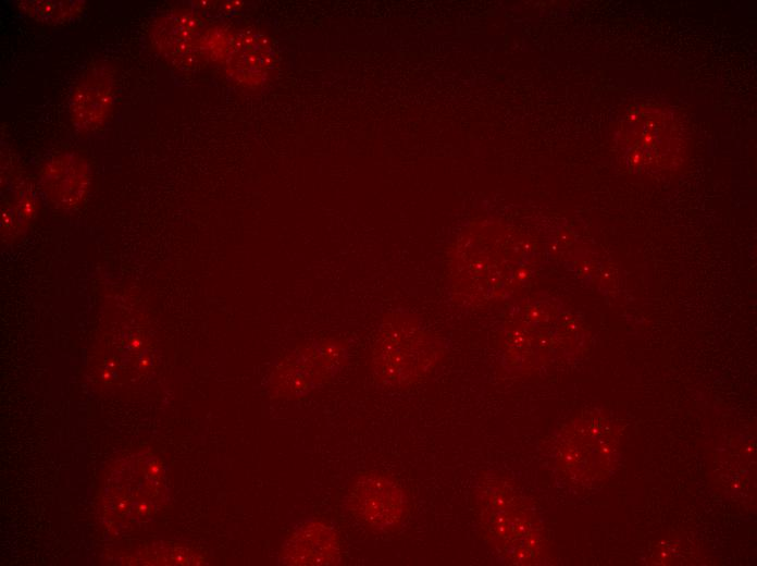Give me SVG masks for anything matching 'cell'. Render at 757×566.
<instances>
[{
    "mask_svg": "<svg viewBox=\"0 0 757 566\" xmlns=\"http://www.w3.org/2000/svg\"><path fill=\"white\" fill-rule=\"evenodd\" d=\"M446 353L445 341L421 318L398 309L386 313L376 330L370 367L380 384L407 387L434 371Z\"/></svg>",
    "mask_w": 757,
    "mask_h": 566,
    "instance_id": "1",
    "label": "cell"
},
{
    "mask_svg": "<svg viewBox=\"0 0 757 566\" xmlns=\"http://www.w3.org/2000/svg\"><path fill=\"white\" fill-rule=\"evenodd\" d=\"M349 350L337 339L312 340L284 355L272 368L266 382L276 398H299L333 380L347 365Z\"/></svg>",
    "mask_w": 757,
    "mask_h": 566,
    "instance_id": "2",
    "label": "cell"
},
{
    "mask_svg": "<svg viewBox=\"0 0 757 566\" xmlns=\"http://www.w3.org/2000/svg\"><path fill=\"white\" fill-rule=\"evenodd\" d=\"M346 506L368 528L386 532L397 528L405 519L408 499L394 479L371 471L353 480L346 496Z\"/></svg>",
    "mask_w": 757,
    "mask_h": 566,
    "instance_id": "3",
    "label": "cell"
},
{
    "mask_svg": "<svg viewBox=\"0 0 757 566\" xmlns=\"http://www.w3.org/2000/svg\"><path fill=\"white\" fill-rule=\"evenodd\" d=\"M342 559L338 532L330 522L313 516L296 519L276 556L281 566H331Z\"/></svg>",
    "mask_w": 757,
    "mask_h": 566,
    "instance_id": "4",
    "label": "cell"
},
{
    "mask_svg": "<svg viewBox=\"0 0 757 566\" xmlns=\"http://www.w3.org/2000/svg\"><path fill=\"white\" fill-rule=\"evenodd\" d=\"M115 97L114 71L108 62L90 66L75 85L70 98V119L80 132L101 127L111 115Z\"/></svg>",
    "mask_w": 757,
    "mask_h": 566,
    "instance_id": "5",
    "label": "cell"
},
{
    "mask_svg": "<svg viewBox=\"0 0 757 566\" xmlns=\"http://www.w3.org/2000/svg\"><path fill=\"white\" fill-rule=\"evenodd\" d=\"M207 28L193 12L176 10L159 16L151 26L153 48L172 62L190 61L201 50Z\"/></svg>",
    "mask_w": 757,
    "mask_h": 566,
    "instance_id": "6",
    "label": "cell"
},
{
    "mask_svg": "<svg viewBox=\"0 0 757 566\" xmlns=\"http://www.w3.org/2000/svg\"><path fill=\"white\" fill-rule=\"evenodd\" d=\"M89 182V165L74 151L52 157L41 171V186L47 197L62 208L76 206L85 196Z\"/></svg>",
    "mask_w": 757,
    "mask_h": 566,
    "instance_id": "7",
    "label": "cell"
},
{
    "mask_svg": "<svg viewBox=\"0 0 757 566\" xmlns=\"http://www.w3.org/2000/svg\"><path fill=\"white\" fill-rule=\"evenodd\" d=\"M271 47L266 38L251 29L234 33L223 62L226 73L244 86L260 85L271 66Z\"/></svg>",
    "mask_w": 757,
    "mask_h": 566,
    "instance_id": "8",
    "label": "cell"
},
{
    "mask_svg": "<svg viewBox=\"0 0 757 566\" xmlns=\"http://www.w3.org/2000/svg\"><path fill=\"white\" fill-rule=\"evenodd\" d=\"M17 7L25 15L38 23L59 25L80 15L86 2L82 0H23L17 2Z\"/></svg>",
    "mask_w": 757,
    "mask_h": 566,
    "instance_id": "9",
    "label": "cell"
}]
</instances>
